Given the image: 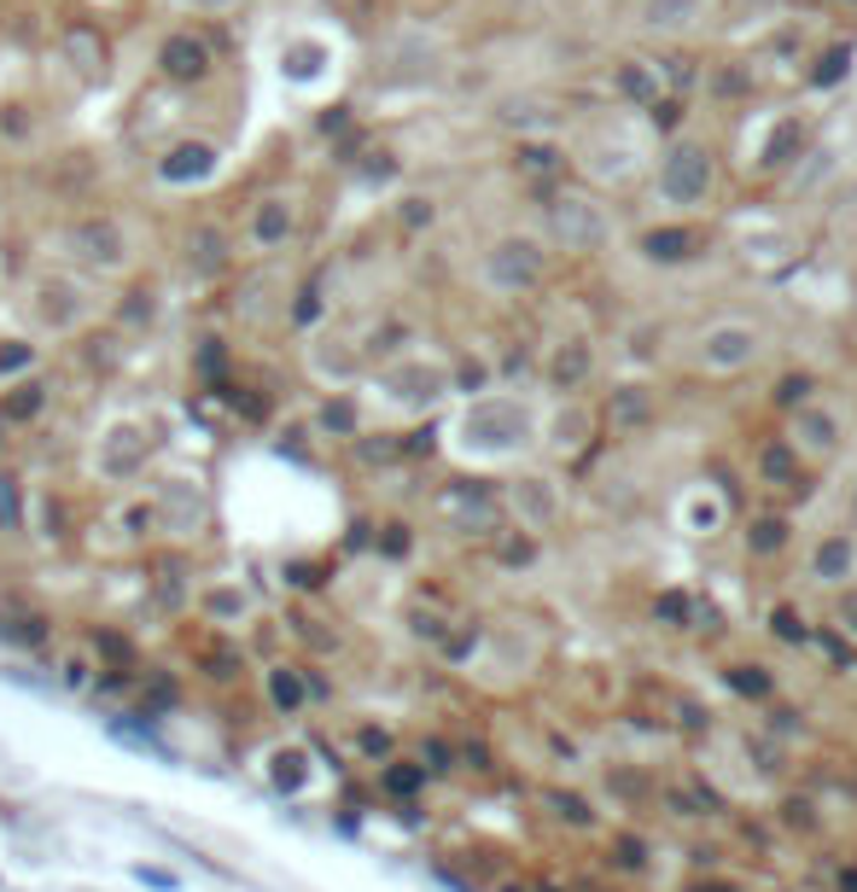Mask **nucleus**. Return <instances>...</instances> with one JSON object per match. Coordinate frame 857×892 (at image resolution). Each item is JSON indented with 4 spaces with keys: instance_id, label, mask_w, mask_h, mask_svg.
Segmentation results:
<instances>
[{
    "instance_id": "10",
    "label": "nucleus",
    "mask_w": 857,
    "mask_h": 892,
    "mask_svg": "<svg viewBox=\"0 0 857 892\" xmlns=\"http://www.w3.org/2000/svg\"><path fill=\"white\" fill-rule=\"evenodd\" d=\"M286 234H292V205H286V198H263L251 211V246L275 251V246H286Z\"/></svg>"
},
{
    "instance_id": "20",
    "label": "nucleus",
    "mask_w": 857,
    "mask_h": 892,
    "mask_svg": "<svg viewBox=\"0 0 857 892\" xmlns=\"http://www.w3.org/2000/svg\"><path fill=\"white\" fill-rule=\"evenodd\" d=\"M583 379H589V344L571 338V344H560V356H555V385L571 391V385H583Z\"/></svg>"
},
{
    "instance_id": "23",
    "label": "nucleus",
    "mask_w": 857,
    "mask_h": 892,
    "mask_svg": "<svg viewBox=\"0 0 857 892\" xmlns=\"http://www.w3.org/2000/svg\"><path fill=\"white\" fill-rule=\"evenodd\" d=\"M0 525L7 531H24V502H18V479L0 473Z\"/></svg>"
},
{
    "instance_id": "39",
    "label": "nucleus",
    "mask_w": 857,
    "mask_h": 892,
    "mask_svg": "<svg viewBox=\"0 0 857 892\" xmlns=\"http://www.w3.org/2000/svg\"><path fill=\"white\" fill-rule=\"evenodd\" d=\"M846 619H851V631H857V595L846 601Z\"/></svg>"
},
{
    "instance_id": "8",
    "label": "nucleus",
    "mask_w": 857,
    "mask_h": 892,
    "mask_svg": "<svg viewBox=\"0 0 857 892\" xmlns=\"http://www.w3.org/2000/svg\"><path fill=\"white\" fill-rule=\"evenodd\" d=\"M211 170H216V147H211V140H181V147L158 164V175L175 181V187H181V181H204Z\"/></svg>"
},
{
    "instance_id": "31",
    "label": "nucleus",
    "mask_w": 857,
    "mask_h": 892,
    "mask_svg": "<svg viewBox=\"0 0 857 892\" xmlns=\"http://www.w3.org/2000/svg\"><path fill=\"white\" fill-rule=\"evenodd\" d=\"M326 426H339V432H351V426H356L351 402H326Z\"/></svg>"
},
{
    "instance_id": "19",
    "label": "nucleus",
    "mask_w": 857,
    "mask_h": 892,
    "mask_svg": "<svg viewBox=\"0 0 857 892\" xmlns=\"http://www.w3.org/2000/svg\"><path fill=\"white\" fill-rule=\"evenodd\" d=\"M438 385H443L438 368H408V374H392V397L397 402H432Z\"/></svg>"
},
{
    "instance_id": "28",
    "label": "nucleus",
    "mask_w": 857,
    "mask_h": 892,
    "mask_svg": "<svg viewBox=\"0 0 857 892\" xmlns=\"http://www.w3.org/2000/svg\"><path fill=\"white\" fill-rule=\"evenodd\" d=\"M385 787H392V794H415V787H420V770H385Z\"/></svg>"
},
{
    "instance_id": "36",
    "label": "nucleus",
    "mask_w": 857,
    "mask_h": 892,
    "mask_svg": "<svg viewBox=\"0 0 857 892\" xmlns=\"http://www.w3.org/2000/svg\"><path fill=\"white\" fill-rule=\"evenodd\" d=\"M660 613H665V619H688V601H677V595H665V601H660Z\"/></svg>"
},
{
    "instance_id": "4",
    "label": "nucleus",
    "mask_w": 857,
    "mask_h": 892,
    "mask_svg": "<svg viewBox=\"0 0 857 892\" xmlns=\"http://www.w3.org/2000/svg\"><path fill=\"white\" fill-rule=\"evenodd\" d=\"M467 443L473 450H519L525 443V409L519 402H479L467 415Z\"/></svg>"
},
{
    "instance_id": "13",
    "label": "nucleus",
    "mask_w": 857,
    "mask_h": 892,
    "mask_svg": "<svg viewBox=\"0 0 857 892\" xmlns=\"http://www.w3.org/2000/svg\"><path fill=\"white\" fill-rule=\"evenodd\" d=\"M245 590L239 583H211V590L199 595V613H204V624H239L245 619Z\"/></svg>"
},
{
    "instance_id": "9",
    "label": "nucleus",
    "mask_w": 857,
    "mask_h": 892,
    "mask_svg": "<svg viewBox=\"0 0 857 892\" xmlns=\"http://www.w3.org/2000/svg\"><path fill=\"white\" fill-rule=\"evenodd\" d=\"M752 351H759V333L741 327V321H735V327H711L706 333V362H711V368H741Z\"/></svg>"
},
{
    "instance_id": "38",
    "label": "nucleus",
    "mask_w": 857,
    "mask_h": 892,
    "mask_svg": "<svg viewBox=\"0 0 857 892\" xmlns=\"http://www.w3.org/2000/svg\"><path fill=\"white\" fill-rule=\"evenodd\" d=\"M188 7H204V12H222V7H234V0H188Z\"/></svg>"
},
{
    "instance_id": "37",
    "label": "nucleus",
    "mask_w": 857,
    "mask_h": 892,
    "mask_svg": "<svg viewBox=\"0 0 857 892\" xmlns=\"http://www.w3.org/2000/svg\"><path fill=\"white\" fill-rule=\"evenodd\" d=\"M24 362H30V351H0V374H7V368H24Z\"/></svg>"
},
{
    "instance_id": "5",
    "label": "nucleus",
    "mask_w": 857,
    "mask_h": 892,
    "mask_svg": "<svg viewBox=\"0 0 857 892\" xmlns=\"http://www.w3.org/2000/svg\"><path fill=\"white\" fill-rule=\"evenodd\" d=\"M158 65L170 83H204V76H211V47H204L193 30H175V35H163Z\"/></svg>"
},
{
    "instance_id": "26",
    "label": "nucleus",
    "mask_w": 857,
    "mask_h": 892,
    "mask_svg": "<svg viewBox=\"0 0 857 892\" xmlns=\"http://www.w3.org/2000/svg\"><path fill=\"white\" fill-rule=\"evenodd\" d=\"M619 88H624L630 99H653V76H647L642 65H624V71H619Z\"/></svg>"
},
{
    "instance_id": "30",
    "label": "nucleus",
    "mask_w": 857,
    "mask_h": 892,
    "mask_svg": "<svg viewBox=\"0 0 857 892\" xmlns=\"http://www.w3.org/2000/svg\"><path fill=\"white\" fill-rule=\"evenodd\" d=\"M782 537H788L782 519H759V537H752V542H759V549H770V542H782Z\"/></svg>"
},
{
    "instance_id": "35",
    "label": "nucleus",
    "mask_w": 857,
    "mask_h": 892,
    "mask_svg": "<svg viewBox=\"0 0 857 892\" xmlns=\"http://www.w3.org/2000/svg\"><path fill=\"white\" fill-rule=\"evenodd\" d=\"M775 397H782V402H800V397H805V379L793 374V379H788V385H782V391H775Z\"/></svg>"
},
{
    "instance_id": "24",
    "label": "nucleus",
    "mask_w": 857,
    "mask_h": 892,
    "mask_svg": "<svg viewBox=\"0 0 857 892\" xmlns=\"http://www.w3.org/2000/svg\"><path fill=\"white\" fill-rule=\"evenodd\" d=\"M846 65H851V47H828V58L811 71V83H816V88H834V83L846 76Z\"/></svg>"
},
{
    "instance_id": "17",
    "label": "nucleus",
    "mask_w": 857,
    "mask_h": 892,
    "mask_svg": "<svg viewBox=\"0 0 857 892\" xmlns=\"http://www.w3.org/2000/svg\"><path fill=\"white\" fill-rule=\"evenodd\" d=\"M694 12H700V0H642L647 30H683V24H694Z\"/></svg>"
},
{
    "instance_id": "27",
    "label": "nucleus",
    "mask_w": 857,
    "mask_h": 892,
    "mask_svg": "<svg viewBox=\"0 0 857 892\" xmlns=\"http://www.w3.org/2000/svg\"><path fill=\"white\" fill-rule=\"evenodd\" d=\"M846 560H851V555H846V542H828V549L816 555V566H823L828 578H840V572H846Z\"/></svg>"
},
{
    "instance_id": "29",
    "label": "nucleus",
    "mask_w": 857,
    "mask_h": 892,
    "mask_svg": "<svg viewBox=\"0 0 857 892\" xmlns=\"http://www.w3.org/2000/svg\"><path fill=\"white\" fill-rule=\"evenodd\" d=\"M764 473H770V479H793V455H788V450H770V455H764Z\"/></svg>"
},
{
    "instance_id": "18",
    "label": "nucleus",
    "mask_w": 857,
    "mask_h": 892,
    "mask_svg": "<svg viewBox=\"0 0 857 892\" xmlns=\"http://www.w3.org/2000/svg\"><path fill=\"white\" fill-rule=\"evenodd\" d=\"M642 257H647V262H683V257H694V239H688L683 228H653V234L642 239Z\"/></svg>"
},
{
    "instance_id": "40",
    "label": "nucleus",
    "mask_w": 857,
    "mask_h": 892,
    "mask_svg": "<svg viewBox=\"0 0 857 892\" xmlns=\"http://www.w3.org/2000/svg\"><path fill=\"white\" fill-rule=\"evenodd\" d=\"M0 438H7V409H0Z\"/></svg>"
},
{
    "instance_id": "6",
    "label": "nucleus",
    "mask_w": 857,
    "mask_h": 892,
    "mask_svg": "<svg viewBox=\"0 0 857 892\" xmlns=\"http://www.w3.org/2000/svg\"><path fill=\"white\" fill-rule=\"evenodd\" d=\"M555 234L566 239V246H601L607 239V216L596 205H583V198H555Z\"/></svg>"
},
{
    "instance_id": "14",
    "label": "nucleus",
    "mask_w": 857,
    "mask_h": 892,
    "mask_svg": "<svg viewBox=\"0 0 857 892\" xmlns=\"http://www.w3.org/2000/svg\"><path fill=\"white\" fill-rule=\"evenodd\" d=\"M269 782L280 794H303V782H310V753L303 746H275L269 753Z\"/></svg>"
},
{
    "instance_id": "33",
    "label": "nucleus",
    "mask_w": 857,
    "mask_h": 892,
    "mask_svg": "<svg viewBox=\"0 0 857 892\" xmlns=\"http://www.w3.org/2000/svg\"><path fill=\"white\" fill-rule=\"evenodd\" d=\"M729 683H735V688H747V695H764V677H752V671H735Z\"/></svg>"
},
{
    "instance_id": "16",
    "label": "nucleus",
    "mask_w": 857,
    "mask_h": 892,
    "mask_svg": "<svg viewBox=\"0 0 857 892\" xmlns=\"http://www.w3.org/2000/svg\"><path fill=\"white\" fill-rule=\"evenodd\" d=\"M76 292L65 287V280H47V287H41V315L53 321V327H76L82 315H88V303H71Z\"/></svg>"
},
{
    "instance_id": "21",
    "label": "nucleus",
    "mask_w": 857,
    "mask_h": 892,
    "mask_svg": "<svg viewBox=\"0 0 857 892\" xmlns=\"http://www.w3.org/2000/svg\"><path fill=\"white\" fill-rule=\"evenodd\" d=\"M800 152H805V129H800V123L770 129V140H764V164H770V170H775V164H793Z\"/></svg>"
},
{
    "instance_id": "22",
    "label": "nucleus",
    "mask_w": 857,
    "mask_h": 892,
    "mask_svg": "<svg viewBox=\"0 0 857 892\" xmlns=\"http://www.w3.org/2000/svg\"><path fill=\"white\" fill-rule=\"evenodd\" d=\"M834 432H840V426H834L828 415H800V438H805V450H834Z\"/></svg>"
},
{
    "instance_id": "25",
    "label": "nucleus",
    "mask_w": 857,
    "mask_h": 892,
    "mask_svg": "<svg viewBox=\"0 0 857 892\" xmlns=\"http://www.w3.org/2000/svg\"><path fill=\"white\" fill-rule=\"evenodd\" d=\"M0 409H7V420H30L35 409H41V385L30 379V385H18V391L7 397V402H0Z\"/></svg>"
},
{
    "instance_id": "32",
    "label": "nucleus",
    "mask_w": 857,
    "mask_h": 892,
    "mask_svg": "<svg viewBox=\"0 0 857 892\" xmlns=\"http://www.w3.org/2000/svg\"><path fill=\"white\" fill-rule=\"evenodd\" d=\"M619 415H624V420H642V415H647V397H642V391H636V397L624 391V397H619Z\"/></svg>"
},
{
    "instance_id": "3",
    "label": "nucleus",
    "mask_w": 857,
    "mask_h": 892,
    "mask_svg": "<svg viewBox=\"0 0 857 892\" xmlns=\"http://www.w3.org/2000/svg\"><path fill=\"white\" fill-rule=\"evenodd\" d=\"M660 193L671 198V205H700V198L711 193V158L694 147V140L671 147L665 170H660Z\"/></svg>"
},
{
    "instance_id": "12",
    "label": "nucleus",
    "mask_w": 857,
    "mask_h": 892,
    "mask_svg": "<svg viewBox=\"0 0 857 892\" xmlns=\"http://www.w3.org/2000/svg\"><path fill=\"white\" fill-rule=\"evenodd\" d=\"M188 269H193L199 280L222 275V269H228V239H222L216 228H199V234L188 239Z\"/></svg>"
},
{
    "instance_id": "7",
    "label": "nucleus",
    "mask_w": 857,
    "mask_h": 892,
    "mask_svg": "<svg viewBox=\"0 0 857 892\" xmlns=\"http://www.w3.org/2000/svg\"><path fill=\"white\" fill-rule=\"evenodd\" d=\"M140 461H147V438L135 426H117L111 438H99V473L106 479H135Z\"/></svg>"
},
{
    "instance_id": "1",
    "label": "nucleus",
    "mask_w": 857,
    "mask_h": 892,
    "mask_svg": "<svg viewBox=\"0 0 857 892\" xmlns=\"http://www.w3.org/2000/svg\"><path fill=\"white\" fill-rule=\"evenodd\" d=\"M65 251L82 262V269L111 275V269L129 262V234H122L111 216H88V222H76V228L65 234Z\"/></svg>"
},
{
    "instance_id": "15",
    "label": "nucleus",
    "mask_w": 857,
    "mask_h": 892,
    "mask_svg": "<svg viewBox=\"0 0 857 892\" xmlns=\"http://www.w3.org/2000/svg\"><path fill=\"white\" fill-rule=\"evenodd\" d=\"M269 700H275V712H303V700H310V683H303V671H292V665H275L269 671Z\"/></svg>"
},
{
    "instance_id": "34",
    "label": "nucleus",
    "mask_w": 857,
    "mask_h": 892,
    "mask_svg": "<svg viewBox=\"0 0 857 892\" xmlns=\"http://www.w3.org/2000/svg\"><path fill=\"white\" fill-rule=\"evenodd\" d=\"M408 222H415V228H420V222H432V205H426V198H408Z\"/></svg>"
},
{
    "instance_id": "2",
    "label": "nucleus",
    "mask_w": 857,
    "mask_h": 892,
    "mask_svg": "<svg viewBox=\"0 0 857 892\" xmlns=\"http://www.w3.org/2000/svg\"><path fill=\"white\" fill-rule=\"evenodd\" d=\"M537 275H543V246H537V239H525V234L496 239L490 257H484V280L496 292H525V287H537Z\"/></svg>"
},
{
    "instance_id": "11",
    "label": "nucleus",
    "mask_w": 857,
    "mask_h": 892,
    "mask_svg": "<svg viewBox=\"0 0 857 892\" xmlns=\"http://www.w3.org/2000/svg\"><path fill=\"white\" fill-rule=\"evenodd\" d=\"M65 58L76 65V76H106V35L99 30H88V24H76V30H65Z\"/></svg>"
}]
</instances>
